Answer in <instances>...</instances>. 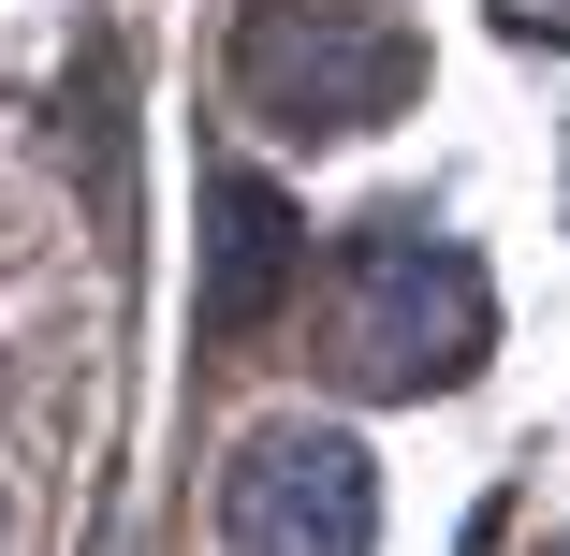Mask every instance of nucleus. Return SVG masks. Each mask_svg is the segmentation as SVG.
<instances>
[{
  "label": "nucleus",
  "mask_w": 570,
  "mask_h": 556,
  "mask_svg": "<svg viewBox=\"0 0 570 556\" xmlns=\"http://www.w3.org/2000/svg\"><path fill=\"white\" fill-rule=\"evenodd\" d=\"M483 264L439 235V220H366L352 279H336V367L366 396H424V381H469L483 367Z\"/></svg>",
  "instance_id": "obj_1"
},
{
  "label": "nucleus",
  "mask_w": 570,
  "mask_h": 556,
  "mask_svg": "<svg viewBox=\"0 0 570 556\" xmlns=\"http://www.w3.org/2000/svg\"><path fill=\"white\" fill-rule=\"evenodd\" d=\"M235 88L264 103L278 133H381L395 103L424 88V45L395 16H366V0H249Z\"/></svg>",
  "instance_id": "obj_2"
},
{
  "label": "nucleus",
  "mask_w": 570,
  "mask_h": 556,
  "mask_svg": "<svg viewBox=\"0 0 570 556\" xmlns=\"http://www.w3.org/2000/svg\"><path fill=\"white\" fill-rule=\"evenodd\" d=\"M381 542V469L336 425H264L219 469V556H366Z\"/></svg>",
  "instance_id": "obj_3"
},
{
  "label": "nucleus",
  "mask_w": 570,
  "mask_h": 556,
  "mask_svg": "<svg viewBox=\"0 0 570 556\" xmlns=\"http://www.w3.org/2000/svg\"><path fill=\"white\" fill-rule=\"evenodd\" d=\"M307 235H293V205L264 176H205V338H249V322L293 293Z\"/></svg>",
  "instance_id": "obj_4"
},
{
  "label": "nucleus",
  "mask_w": 570,
  "mask_h": 556,
  "mask_svg": "<svg viewBox=\"0 0 570 556\" xmlns=\"http://www.w3.org/2000/svg\"><path fill=\"white\" fill-rule=\"evenodd\" d=\"M541 556H570V542H541Z\"/></svg>",
  "instance_id": "obj_5"
}]
</instances>
